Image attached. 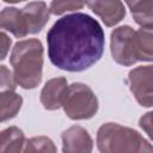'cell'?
<instances>
[{"label": "cell", "instance_id": "1", "mask_svg": "<svg viewBox=\"0 0 153 153\" xmlns=\"http://www.w3.org/2000/svg\"><path fill=\"white\" fill-rule=\"evenodd\" d=\"M104 43L100 24L86 13H72L57 19L47 33L51 63L67 72H82L97 63Z\"/></svg>", "mask_w": 153, "mask_h": 153}, {"label": "cell", "instance_id": "2", "mask_svg": "<svg viewBox=\"0 0 153 153\" xmlns=\"http://www.w3.org/2000/svg\"><path fill=\"white\" fill-rule=\"evenodd\" d=\"M110 50L114 60L122 66H133L137 61L151 62L153 57L152 30H134L129 25L118 26L111 32Z\"/></svg>", "mask_w": 153, "mask_h": 153}, {"label": "cell", "instance_id": "3", "mask_svg": "<svg viewBox=\"0 0 153 153\" xmlns=\"http://www.w3.org/2000/svg\"><path fill=\"white\" fill-rule=\"evenodd\" d=\"M13 76L22 88L31 90L39 85L43 69V45L37 38L19 41L10 56Z\"/></svg>", "mask_w": 153, "mask_h": 153}, {"label": "cell", "instance_id": "4", "mask_svg": "<svg viewBox=\"0 0 153 153\" xmlns=\"http://www.w3.org/2000/svg\"><path fill=\"white\" fill-rule=\"evenodd\" d=\"M100 153H153L152 145L139 131L118 123H104L97 133Z\"/></svg>", "mask_w": 153, "mask_h": 153}, {"label": "cell", "instance_id": "5", "mask_svg": "<svg viewBox=\"0 0 153 153\" xmlns=\"http://www.w3.org/2000/svg\"><path fill=\"white\" fill-rule=\"evenodd\" d=\"M62 108L71 120H88L98 111V99L90 86L74 82L67 88Z\"/></svg>", "mask_w": 153, "mask_h": 153}, {"label": "cell", "instance_id": "6", "mask_svg": "<svg viewBox=\"0 0 153 153\" xmlns=\"http://www.w3.org/2000/svg\"><path fill=\"white\" fill-rule=\"evenodd\" d=\"M128 82L130 91L141 106L151 108L153 104L152 66H139L129 72Z\"/></svg>", "mask_w": 153, "mask_h": 153}, {"label": "cell", "instance_id": "7", "mask_svg": "<svg viewBox=\"0 0 153 153\" xmlns=\"http://www.w3.org/2000/svg\"><path fill=\"white\" fill-rule=\"evenodd\" d=\"M63 153H92L93 140L88 131L80 126H72L62 135Z\"/></svg>", "mask_w": 153, "mask_h": 153}, {"label": "cell", "instance_id": "8", "mask_svg": "<svg viewBox=\"0 0 153 153\" xmlns=\"http://www.w3.org/2000/svg\"><path fill=\"white\" fill-rule=\"evenodd\" d=\"M68 88L67 80L63 76L50 79L41 91V103L47 110H57L62 106Z\"/></svg>", "mask_w": 153, "mask_h": 153}, {"label": "cell", "instance_id": "9", "mask_svg": "<svg viewBox=\"0 0 153 153\" xmlns=\"http://www.w3.org/2000/svg\"><path fill=\"white\" fill-rule=\"evenodd\" d=\"M25 26L29 33L39 32L49 20V10L44 1H33L25 5L22 10Z\"/></svg>", "mask_w": 153, "mask_h": 153}, {"label": "cell", "instance_id": "10", "mask_svg": "<svg viewBox=\"0 0 153 153\" xmlns=\"http://www.w3.org/2000/svg\"><path fill=\"white\" fill-rule=\"evenodd\" d=\"M86 5L103 20L106 26L118 24L126 16L124 4L122 1H88Z\"/></svg>", "mask_w": 153, "mask_h": 153}, {"label": "cell", "instance_id": "11", "mask_svg": "<svg viewBox=\"0 0 153 153\" xmlns=\"http://www.w3.org/2000/svg\"><path fill=\"white\" fill-rule=\"evenodd\" d=\"M0 29L11 32L17 38L27 36L22 11L16 7H5L0 12Z\"/></svg>", "mask_w": 153, "mask_h": 153}, {"label": "cell", "instance_id": "12", "mask_svg": "<svg viewBox=\"0 0 153 153\" xmlns=\"http://www.w3.org/2000/svg\"><path fill=\"white\" fill-rule=\"evenodd\" d=\"M25 135L18 127H8L0 131V153H20Z\"/></svg>", "mask_w": 153, "mask_h": 153}, {"label": "cell", "instance_id": "13", "mask_svg": "<svg viewBox=\"0 0 153 153\" xmlns=\"http://www.w3.org/2000/svg\"><path fill=\"white\" fill-rule=\"evenodd\" d=\"M127 6L130 8L134 20L141 26V29L153 27V1H128Z\"/></svg>", "mask_w": 153, "mask_h": 153}, {"label": "cell", "instance_id": "14", "mask_svg": "<svg viewBox=\"0 0 153 153\" xmlns=\"http://www.w3.org/2000/svg\"><path fill=\"white\" fill-rule=\"evenodd\" d=\"M23 98L16 92H0V122L16 117L22 108Z\"/></svg>", "mask_w": 153, "mask_h": 153}, {"label": "cell", "instance_id": "15", "mask_svg": "<svg viewBox=\"0 0 153 153\" xmlns=\"http://www.w3.org/2000/svg\"><path fill=\"white\" fill-rule=\"evenodd\" d=\"M20 153H56V146L48 136H33L25 140Z\"/></svg>", "mask_w": 153, "mask_h": 153}, {"label": "cell", "instance_id": "16", "mask_svg": "<svg viewBox=\"0 0 153 153\" xmlns=\"http://www.w3.org/2000/svg\"><path fill=\"white\" fill-rule=\"evenodd\" d=\"M84 5H85V2H81V1H72V0L60 1V0H55V1L50 2L49 12L55 14V16H59V14H62V13H66V12L81 10L84 7Z\"/></svg>", "mask_w": 153, "mask_h": 153}, {"label": "cell", "instance_id": "17", "mask_svg": "<svg viewBox=\"0 0 153 153\" xmlns=\"http://www.w3.org/2000/svg\"><path fill=\"white\" fill-rule=\"evenodd\" d=\"M16 87L13 73L5 65H0V92H16Z\"/></svg>", "mask_w": 153, "mask_h": 153}, {"label": "cell", "instance_id": "18", "mask_svg": "<svg viewBox=\"0 0 153 153\" xmlns=\"http://www.w3.org/2000/svg\"><path fill=\"white\" fill-rule=\"evenodd\" d=\"M11 43H12L11 38L6 33L0 31V61H2L7 56L11 48Z\"/></svg>", "mask_w": 153, "mask_h": 153}, {"label": "cell", "instance_id": "19", "mask_svg": "<svg viewBox=\"0 0 153 153\" xmlns=\"http://www.w3.org/2000/svg\"><path fill=\"white\" fill-rule=\"evenodd\" d=\"M139 124H140V127L146 131V134L151 137V136H152V112L148 111L147 114H145V115L140 118Z\"/></svg>", "mask_w": 153, "mask_h": 153}]
</instances>
